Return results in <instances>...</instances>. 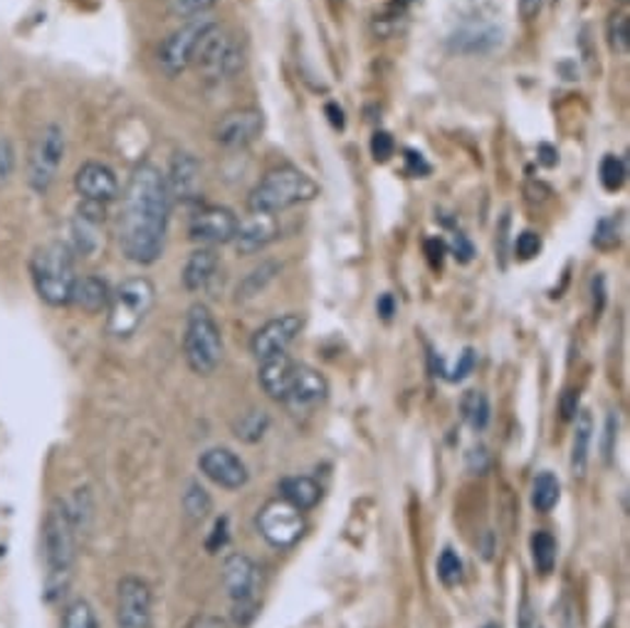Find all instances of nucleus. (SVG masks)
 Here are the masks:
<instances>
[{
    "mask_svg": "<svg viewBox=\"0 0 630 628\" xmlns=\"http://www.w3.org/2000/svg\"><path fill=\"white\" fill-rule=\"evenodd\" d=\"M171 196L166 176L154 164H139L131 171L121 196L119 245L127 260L154 265L166 247Z\"/></svg>",
    "mask_w": 630,
    "mask_h": 628,
    "instance_id": "obj_1",
    "label": "nucleus"
},
{
    "mask_svg": "<svg viewBox=\"0 0 630 628\" xmlns=\"http://www.w3.org/2000/svg\"><path fill=\"white\" fill-rule=\"evenodd\" d=\"M78 561V530L67 502L52 500L43 522V592L47 602H60L70 592Z\"/></svg>",
    "mask_w": 630,
    "mask_h": 628,
    "instance_id": "obj_2",
    "label": "nucleus"
},
{
    "mask_svg": "<svg viewBox=\"0 0 630 628\" xmlns=\"http://www.w3.org/2000/svg\"><path fill=\"white\" fill-rule=\"evenodd\" d=\"M33 288L50 307H67L72 300L78 270H74V253L62 241H52L37 247L31 258Z\"/></svg>",
    "mask_w": 630,
    "mask_h": 628,
    "instance_id": "obj_3",
    "label": "nucleus"
},
{
    "mask_svg": "<svg viewBox=\"0 0 630 628\" xmlns=\"http://www.w3.org/2000/svg\"><path fill=\"white\" fill-rule=\"evenodd\" d=\"M319 196V186L298 166H277L257 181L247 208L250 213L275 216Z\"/></svg>",
    "mask_w": 630,
    "mask_h": 628,
    "instance_id": "obj_4",
    "label": "nucleus"
},
{
    "mask_svg": "<svg viewBox=\"0 0 630 628\" xmlns=\"http://www.w3.org/2000/svg\"><path fill=\"white\" fill-rule=\"evenodd\" d=\"M156 288L149 278H129L112 292L107 307V332L114 339H129L154 310Z\"/></svg>",
    "mask_w": 630,
    "mask_h": 628,
    "instance_id": "obj_5",
    "label": "nucleus"
},
{
    "mask_svg": "<svg viewBox=\"0 0 630 628\" xmlns=\"http://www.w3.org/2000/svg\"><path fill=\"white\" fill-rule=\"evenodd\" d=\"M223 337L221 327L206 304H194L188 310L186 335H184V354L194 374L210 376L223 361Z\"/></svg>",
    "mask_w": 630,
    "mask_h": 628,
    "instance_id": "obj_6",
    "label": "nucleus"
},
{
    "mask_svg": "<svg viewBox=\"0 0 630 628\" xmlns=\"http://www.w3.org/2000/svg\"><path fill=\"white\" fill-rule=\"evenodd\" d=\"M194 65L210 80H231L245 65L243 45L231 31L215 23L200 40Z\"/></svg>",
    "mask_w": 630,
    "mask_h": 628,
    "instance_id": "obj_7",
    "label": "nucleus"
},
{
    "mask_svg": "<svg viewBox=\"0 0 630 628\" xmlns=\"http://www.w3.org/2000/svg\"><path fill=\"white\" fill-rule=\"evenodd\" d=\"M65 131L57 124H47L31 147V156H27V184L35 194H47L60 174L65 161Z\"/></svg>",
    "mask_w": 630,
    "mask_h": 628,
    "instance_id": "obj_8",
    "label": "nucleus"
},
{
    "mask_svg": "<svg viewBox=\"0 0 630 628\" xmlns=\"http://www.w3.org/2000/svg\"><path fill=\"white\" fill-rule=\"evenodd\" d=\"M223 584L233 602V618L237 626L253 624L257 616V589H260V572L255 561L245 555H233L225 559Z\"/></svg>",
    "mask_w": 630,
    "mask_h": 628,
    "instance_id": "obj_9",
    "label": "nucleus"
},
{
    "mask_svg": "<svg viewBox=\"0 0 630 628\" xmlns=\"http://www.w3.org/2000/svg\"><path fill=\"white\" fill-rule=\"evenodd\" d=\"M215 21L206 15L190 18V21H184V25L176 27L164 43L159 47V68L164 70L168 78H176V74L186 72L188 68H194V57L200 40L208 33V27H213Z\"/></svg>",
    "mask_w": 630,
    "mask_h": 628,
    "instance_id": "obj_10",
    "label": "nucleus"
},
{
    "mask_svg": "<svg viewBox=\"0 0 630 628\" xmlns=\"http://www.w3.org/2000/svg\"><path fill=\"white\" fill-rule=\"evenodd\" d=\"M257 527H260V535L270 542L277 549H290L302 539L304 530H307V522L304 515L292 508L290 502L284 500H270L257 515Z\"/></svg>",
    "mask_w": 630,
    "mask_h": 628,
    "instance_id": "obj_11",
    "label": "nucleus"
},
{
    "mask_svg": "<svg viewBox=\"0 0 630 628\" xmlns=\"http://www.w3.org/2000/svg\"><path fill=\"white\" fill-rule=\"evenodd\" d=\"M237 231H241V218L225 206H203L190 216L188 233L190 241L203 247L233 243Z\"/></svg>",
    "mask_w": 630,
    "mask_h": 628,
    "instance_id": "obj_12",
    "label": "nucleus"
},
{
    "mask_svg": "<svg viewBox=\"0 0 630 628\" xmlns=\"http://www.w3.org/2000/svg\"><path fill=\"white\" fill-rule=\"evenodd\" d=\"M151 589L139 577H124L117 586V626L151 628Z\"/></svg>",
    "mask_w": 630,
    "mask_h": 628,
    "instance_id": "obj_13",
    "label": "nucleus"
},
{
    "mask_svg": "<svg viewBox=\"0 0 630 628\" xmlns=\"http://www.w3.org/2000/svg\"><path fill=\"white\" fill-rule=\"evenodd\" d=\"M302 327H304V319L300 317V314L290 312V314H282V317H275L255 332L250 341V351L255 354V359H260V361L280 357L288 351L292 341L300 337Z\"/></svg>",
    "mask_w": 630,
    "mask_h": 628,
    "instance_id": "obj_14",
    "label": "nucleus"
},
{
    "mask_svg": "<svg viewBox=\"0 0 630 628\" xmlns=\"http://www.w3.org/2000/svg\"><path fill=\"white\" fill-rule=\"evenodd\" d=\"M265 129V117L260 109L245 107V109H233L228 112L225 117L218 121L215 127V141L223 149H245L250 147L257 137L262 135Z\"/></svg>",
    "mask_w": 630,
    "mask_h": 628,
    "instance_id": "obj_15",
    "label": "nucleus"
},
{
    "mask_svg": "<svg viewBox=\"0 0 630 628\" xmlns=\"http://www.w3.org/2000/svg\"><path fill=\"white\" fill-rule=\"evenodd\" d=\"M102 225H104V206L82 201L70 225V251L80 258H94L102 247Z\"/></svg>",
    "mask_w": 630,
    "mask_h": 628,
    "instance_id": "obj_16",
    "label": "nucleus"
},
{
    "mask_svg": "<svg viewBox=\"0 0 630 628\" xmlns=\"http://www.w3.org/2000/svg\"><path fill=\"white\" fill-rule=\"evenodd\" d=\"M74 191L80 194L82 201L107 206L119 198V178L107 164L88 161L74 174Z\"/></svg>",
    "mask_w": 630,
    "mask_h": 628,
    "instance_id": "obj_17",
    "label": "nucleus"
},
{
    "mask_svg": "<svg viewBox=\"0 0 630 628\" xmlns=\"http://www.w3.org/2000/svg\"><path fill=\"white\" fill-rule=\"evenodd\" d=\"M198 468L208 480H213L225 490H241L247 482L245 463L228 449H208L198 458Z\"/></svg>",
    "mask_w": 630,
    "mask_h": 628,
    "instance_id": "obj_18",
    "label": "nucleus"
},
{
    "mask_svg": "<svg viewBox=\"0 0 630 628\" xmlns=\"http://www.w3.org/2000/svg\"><path fill=\"white\" fill-rule=\"evenodd\" d=\"M166 188L171 203H196L200 196V161L188 151L176 154L171 161Z\"/></svg>",
    "mask_w": 630,
    "mask_h": 628,
    "instance_id": "obj_19",
    "label": "nucleus"
},
{
    "mask_svg": "<svg viewBox=\"0 0 630 628\" xmlns=\"http://www.w3.org/2000/svg\"><path fill=\"white\" fill-rule=\"evenodd\" d=\"M329 394V384L317 369H312L307 364L294 367L292 382L288 388V396H284L282 404H288L292 408H312L322 404Z\"/></svg>",
    "mask_w": 630,
    "mask_h": 628,
    "instance_id": "obj_20",
    "label": "nucleus"
},
{
    "mask_svg": "<svg viewBox=\"0 0 630 628\" xmlns=\"http://www.w3.org/2000/svg\"><path fill=\"white\" fill-rule=\"evenodd\" d=\"M502 43V31L498 25L490 23H467L451 35V45L453 53H463V55H480V53H490L494 47H500Z\"/></svg>",
    "mask_w": 630,
    "mask_h": 628,
    "instance_id": "obj_21",
    "label": "nucleus"
},
{
    "mask_svg": "<svg viewBox=\"0 0 630 628\" xmlns=\"http://www.w3.org/2000/svg\"><path fill=\"white\" fill-rule=\"evenodd\" d=\"M277 237V221L275 216L267 213H253L247 221H241V231H237L233 245L237 247V253L253 255L260 253L262 247L270 245Z\"/></svg>",
    "mask_w": 630,
    "mask_h": 628,
    "instance_id": "obj_22",
    "label": "nucleus"
},
{
    "mask_svg": "<svg viewBox=\"0 0 630 628\" xmlns=\"http://www.w3.org/2000/svg\"><path fill=\"white\" fill-rule=\"evenodd\" d=\"M294 367H298V361L290 359L288 354L265 359L260 367V386L265 388V394L275 398V402H284L290 382H292V374H294Z\"/></svg>",
    "mask_w": 630,
    "mask_h": 628,
    "instance_id": "obj_23",
    "label": "nucleus"
},
{
    "mask_svg": "<svg viewBox=\"0 0 630 628\" xmlns=\"http://www.w3.org/2000/svg\"><path fill=\"white\" fill-rule=\"evenodd\" d=\"M109 284L97 278V275H84V278H78V282H74L70 304L88 314H100L109 307Z\"/></svg>",
    "mask_w": 630,
    "mask_h": 628,
    "instance_id": "obj_24",
    "label": "nucleus"
},
{
    "mask_svg": "<svg viewBox=\"0 0 630 628\" xmlns=\"http://www.w3.org/2000/svg\"><path fill=\"white\" fill-rule=\"evenodd\" d=\"M218 265H221V260H218V253L213 251V247H198L196 253H190L184 275H180L184 288L188 292H198L208 288V282L215 278Z\"/></svg>",
    "mask_w": 630,
    "mask_h": 628,
    "instance_id": "obj_25",
    "label": "nucleus"
},
{
    "mask_svg": "<svg viewBox=\"0 0 630 628\" xmlns=\"http://www.w3.org/2000/svg\"><path fill=\"white\" fill-rule=\"evenodd\" d=\"M574 418L576 428H574V445H571V473H574L576 478H584L588 468L591 438H594V416L588 411H579Z\"/></svg>",
    "mask_w": 630,
    "mask_h": 628,
    "instance_id": "obj_26",
    "label": "nucleus"
},
{
    "mask_svg": "<svg viewBox=\"0 0 630 628\" xmlns=\"http://www.w3.org/2000/svg\"><path fill=\"white\" fill-rule=\"evenodd\" d=\"M280 490H282V500L290 502V505L298 508L300 512L312 510L322 498V488L317 485V480L307 478V475H298V478L282 480Z\"/></svg>",
    "mask_w": 630,
    "mask_h": 628,
    "instance_id": "obj_27",
    "label": "nucleus"
},
{
    "mask_svg": "<svg viewBox=\"0 0 630 628\" xmlns=\"http://www.w3.org/2000/svg\"><path fill=\"white\" fill-rule=\"evenodd\" d=\"M561 498V482L553 473L537 475L532 488V505L539 512H551Z\"/></svg>",
    "mask_w": 630,
    "mask_h": 628,
    "instance_id": "obj_28",
    "label": "nucleus"
},
{
    "mask_svg": "<svg viewBox=\"0 0 630 628\" xmlns=\"http://www.w3.org/2000/svg\"><path fill=\"white\" fill-rule=\"evenodd\" d=\"M460 411L472 431H485L487 423H490V402L482 392H467L460 402Z\"/></svg>",
    "mask_w": 630,
    "mask_h": 628,
    "instance_id": "obj_29",
    "label": "nucleus"
},
{
    "mask_svg": "<svg viewBox=\"0 0 630 628\" xmlns=\"http://www.w3.org/2000/svg\"><path fill=\"white\" fill-rule=\"evenodd\" d=\"M532 559L541 574L553 572V565H557V539L549 532L539 530L532 535Z\"/></svg>",
    "mask_w": 630,
    "mask_h": 628,
    "instance_id": "obj_30",
    "label": "nucleus"
},
{
    "mask_svg": "<svg viewBox=\"0 0 630 628\" xmlns=\"http://www.w3.org/2000/svg\"><path fill=\"white\" fill-rule=\"evenodd\" d=\"M282 265L280 263H272L267 260L262 263L260 268H255L247 278L241 282V288H237V300H250L255 294H260L267 284L275 280V275L280 272Z\"/></svg>",
    "mask_w": 630,
    "mask_h": 628,
    "instance_id": "obj_31",
    "label": "nucleus"
},
{
    "mask_svg": "<svg viewBox=\"0 0 630 628\" xmlns=\"http://www.w3.org/2000/svg\"><path fill=\"white\" fill-rule=\"evenodd\" d=\"M267 426H270V418H267L265 411H250L237 418V421L233 423V431L237 438H241V441L255 443L265 435Z\"/></svg>",
    "mask_w": 630,
    "mask_h": 628,
    "instance_id": "obj_32",
    "label": "nucleus"
},
{
    "mask_svg": "<svg viewBox=\"0 0 630 628\" xmlns=\"http://www.w3.org/2000/svg\"><path fill=\"white\" fill-rule=\"evenodd\" d=\"M62 628H100L97 614H94L92 604L84 602V598H74L72 604H67Z\"/></svg>",
    "mask_w": 630,
    "mask_h": 628,
    "instance_id": "obj_33",
    "label": "nucleus"
},
{
    "mask_svg": "<svg viewBox=\"0 0 630 628\" xmlns=\"http://www.w3.org/2000/svg\"><path fill=\"white\" fill-rule=\"evenodd\" d=\"M598 176H600V184H604L606 191H618V188L626 184V164H623V159L608 154L604 161H600Z\"/></svg>",
    "mask_w": 630,
    "mask_h": 628,
    "instance_id": "obj_34",
    "label": "nucleus"
},
{
    "mask_svg": "<svg viewBox=\"0 0 630 628\" xmlns=\"http://www.w3.org/2000/svg\"><path fill=\"white\" fill-rule=\"evenodd\" d=\"M210 505H213V502H210L208 492L200 488L198 482H190L186 495H184V508H186L188 515L194 520H203L210 512Z\"/></svg>",
    "mask_w": 630,
    "mask_h": 628,
    "instance_id": "obj_35",
    "label": "nucleus"
},
{
    "mask_svg": "<svg viewBox=\"0 0 630 628\" xmlns=\"http://www.w3.org/2000/svg\"><path fill=\"white\" fill-rule=\"evenodd\" d=\"M215 0H166L168 13L178 21H190V18L206 15L213 8Z\"/></svg>",
    "mask_w": 630,
    "mask_h": 628,
    "instance_id": "obj_36",
    "label": "nucleus"
},
{
    "mask_svg": "<svg viewBox=\"0 0 630 628\" xmlns=\"http://www.w3.org/2000/svg\"><path fill=\"white\" fill-rule=\"evenodd\" d=\"M438 577L445 586H457L463 579V561L453 549H445L441 559H438Z\"/></svg>",
    "mask_w": 630,
    "mask_h": 628,
    "instance_id": "obj_37",
    "label": "nucleus"
},
{
    "mask_svg": "<svg viewBox=\"0 0 630 628\" xmlns=\"http://www.w3.org/2000/svg\"><path fill=\"white\" fill-rule=\"evenodd\" d=\"M608 43L618 55H628V15L626 13H614L608 21Z\"/></svg>",
    "mask_w": 630,
    "mask_h": 628,
    "instance_id": "obj_38",
    "label": "nucleus"
},
{
    "mask_svg": "<svg viewBox=\"0 0 630 628\" xmlns=\"http://www.w3.org/2000/svg\"><path fill=\"white\" fill-rule=\"evenodd\" d=\"M13 174H15V149L11 144V139L0 137V188L11 184Z\"/></svg>",
    "mask_w": 630,
    "mask_h": 628,
    "instance_id": "obj_39",
    "label": "nucleus"
},
{
    "mask_svg": "<svg viewBox=\"0 0 630 628\" xmlns=\"http://www.w3.org/2000/svg\"><path fill=\"white\" fill-rule=\"evenodd\" d=\"M394 154H396L394 137H390L388 131H376V135L371 137V156H374L378 164H386V161L394 159Z\"/></svg>",
    "mask_w": 630,
    "mask_h": 628,
    "instance_id": "obj_40",
    "label": "nucleus"
},
{
    "mask_svg": "<svg viewBox=\"0 0 630 628\" xmlns=\"http://www.w3.org/2000/svg\"><path fill=\"white\" fill-rule=\"evenodd\" d=\"M594 245L600 247V251H610V247L618 245V228L614 218H604V221H598L594 231Z\"/></svg>",
    "mask_w": 630,
    "mask_h": 628,
    "instance_id": "obj_41",
    "label": "nucleus"
},
{
    "mask_svg": "<svg viewBox=\"0 0 630 628\" xmlns=\"http://www.w3.org/2000/svg\"><path fill=\"white\" fill-rule=\"evenodd\" d=\"M514 251H517V258H520V260L537 258L539 251H541V237H539V233H534V231L520 233L517 243H514Z\"/></svg>",
    "mask_w": 630,
    "mask_h": 628,
    "instance_id": "obj_42",
    "label": "nucleus"
},
{
    "mask_svg": "<svg viewBox=\"0 0 630 628\" xmlns=\"http://www.w3.org/2000/svg\"><path fill=\"white\" fill-rule=\"evenodd\" d=\"M472 367H475V351L465 349L460 361H457V367L453 371H447V382H463V379L472 371Z\"/></svg>",
    "mask_w": 630,
    "mask_h": 628,
    "instance_id": "obj_43",
    "label": "nucleus"
},
{
    "mask_svg": "<svg viewBox=\"0 0 630 628\" xmlns=\"http://www.w3.org/2000/svg\"><path fill=\"white\" fill-rule=\"evenodd\" d=\"M453 253H455V258L460 260V263H470L475 258V247L470 243V237H467L465 233H453Z\"/></svg>",
    "mask_w": 630,
    "mask_h": 628,
    "instance_id": "obj_44",
    "label": "nucleus"
},
{
    "mask_svg": "<svg viewBox=\"0 0 630 628\" xmlns=\"http://www.w3.org/2000/svg\"><path fill=\"white\" fill-rule=\"evenodd\" d=\"M225 542H228V520L221 517V520L215 522L213 535H210V539H208V549L218 551L221 547H225Z\"/></svg>",
    "mask_w": 630,
    "mask_h": 628,
    "instance_id": "obj_45",
    "label": "nucleus"
},
{
    "mask_svg": "<svg viewBox=\"0 0 630 628\" xmlns=\"http://www.w3.org/2000/svg\"><path fill=\"white\" fill-rule=\"evenodd\" d=\"M406 161H408V174H413V176L431 174V166L425 164L423 154H416V151H406Z\"/></svg>",
    "mask_w": 630,
    "mask_h": 628,
    "instance_id": "obj_46",
    "label": "nucleus"
},
{
    "mask_svg": "<svg viewBox=\"0 0 630 628\" xmlns=\"http://www.w3.org/2000/svg\"><path fill=\"white\" fill-rule=\"evenodd\" d=\"M544 0H520V13L524 21H534L539 15Z\"/></svg>",
    "mask_w": 630,
    "mask_h": 628,
    "instance_id": "obj_47",
    "label": "nucleus"
},
{
    "mask_svg": "<svg viewBox=\"0 0 630 628\" xmlns=\"http://www.w3.org/2000/svg\"><path fill=\"white\" fill-rule=\"evenodd\" d=\"M520 628H541L539 618H537V614L532 612L529 602H524V604H522V614H520Z\"/></svg>",
    "mask_w": 630,
    "mask_h": 628,
    "instance_id": "obj_48",
    "label": "nucleus"
},
{
    "mask_svg": "<svg viewBox=\"0 0 630 628\" xmlns=\"http://www.w3.org/2000/svg\"><path fill=\"white\" fill-rule=\"evenodd\" d=\"M604 304H606L604 278H600V275H596V278H594V310L600 312V310H604Z\"/></svg>",
    "mask_w": 630,
    "mask_h": 628,
    "instance_id": "obj_49",
    "label": "nucleus"
},
{
    "mask_svg": "<svg viewBox=\"0 0 630 628\" xmlns=\"http://www.w3.org/2000/svg\"><path fill=\"white\" fill-rule=\"evenodd\" d=\"M425 247H428V253H431V255H428V258H431V263L438 265V268H441V263H443V251H445L443 243H441V241H428Z\"/></svg>",
    "mask_w": 630,
    "mask_h": 628,
    "instance_id": "obj_50",
    "label": "nucleus"
},
{
    "mask_svg": "<svg viewBox=\"0 0 630 628\" xmlns=\"http://www.w3.org/2000/svg\"><path fill=\"white\" fill-rule=\"evenodd\" d=\"M378 314L384 319H390L396 314V302H394V298H390V294H384V298L378 300Z\"/></svg>",
    "mask_w": 630,
    "mask_h": 628,
    "instance_id": "obj_51",
    "label": "nucleus"
},
{
    "mask_svg": "<svg viewBox=\"0 0 630 628\" xmlns=\"http://www.w3.org/2000/svg\"><path fill=\"white\" fill-rule=\"evenodd\" d=\"M188 628H228V626H225V621H221V618L203 616V618H196V621L190 624Z\"/></svg>",
    "mask_w": 630,
    "mask_h": 628,
    "instance_id": "obj_52",
    "label": "nucleus"
},
{
    "mask_svg": "<svg viewBox=\"0 0 630 628\" xmlns=\"http://www.w3.org/2000/svg\"><path fill=\"white\" fill-rule=\"evenodd\" d=\"M539 154H541V164H544V166H553V164H557V159H559L557 151H553V149L547 147V144L539 147Z\"/></svg>",
    "mask_w": 630,
    "mask_h": 628,
    "instance_id": "obj_53",
    "label": "nucleus"
},
{
    "mask_svg": "<svg viewBox=\"0 0 630 628\" xmlns=\"http://www.w3.org/2000/svg\"><path fill=\"white\" fill-rule=\"evenodd\" d=\"M579 411V394H569L564 398V416L567 418H574Z\"/></svg>",
    "mask_w": 630,
    "mask_h": 628,
    "instance_id": "obj_54",
    "label": "nucleus"
},
{
    "mask_svg": "<svg viewBox=\"0 0 630 628\" xmlns=\"http://www.w3.org/2000/svg\"><path fill=\"white\" fill-rule=\"evenodd\" d=\"M327 114H331L329 119H331L334 127H339V129L343 127V112L337 107V104H329V107H327Z\"/></svg>",
    "mask_w": 630,
    "mask_h": 628,
    "instance_id": "obj_55",
    "label": "nucleus"
},
{
    "mask_svg": "<svg viewBox=\"0 0 630 628\" xmlns=\"http://www.w3.org/2000/svg\"><path fill=\"white\" fill-rule=\"evenodd\" d=\"M485 628H500V626H498V624H487Z\"/></svg>",
    "mask_w": 630,
    "mask_h": 628,
    "instance_id": "obj_56",
    "label": "nucleus"
},
{
    "mask_svg": "<svg viewBox=\"0 0 630 628\" xmlns=\"http://www.w3.org/2000/svg\"><path fill=\"white\" fill-rule=\"evenodd\" d=\"M339 3H341V0H339Z\"/></svg>",
    "mask_w": 630,
    "mask_h": 628,
    "instance_id": "obj_57",
    "label": "nucleus"
}]
</instances>
